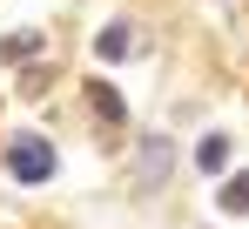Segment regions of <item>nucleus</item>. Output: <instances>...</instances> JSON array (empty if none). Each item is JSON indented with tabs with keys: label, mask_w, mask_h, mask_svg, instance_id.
Listing matches in <instances>:
<instances>
[{
	"label": "nucleus",
	"mask_w": 249,
	"mask_h": 229,
	"mask_svg": "<svg viewBox=\"0 0 249 229\" xmlns=\"http://www.w3.org/2000/svg\"><path fill=\"white\" fill-rule=\"evenodd\" d=\"M0 169H7V182H20V189H41V182H54V175H61V155H54V142H47V135L20 128V135H7V155H0Z\"/></svg>",
	"instance_id": "1"
},
{
	"label": "nucleus",
	"mask_w": 249,
	"mask_h": 229,
	"mask_svg": "<svg viewBox=\"0 0 249 229\" xmlns=\"http://www.w3.org/2000/svg\"><path fill=\"white\" fill-rule=\"evenodd\" d=\"M168 175H175V142L168 135H142V149H135V189H162Z\"/></svg>",
	"instance_id": "2"
},
{
	"label": "nucleus",
	"mask_w": 249,
	"mask_h": 229,
	"mask_svg": "<svg viewBox=\"0 0 249 229\" xmlns=\"http://www.w3.org/2000/svg\"><path fill=\"white\" fill-rule=\"evenodd\" d=\"M88 101H94V114H101L108 128H128V101H122L115 81H88Z\"/></svg>",
	"instance_id": "3"
},
{
	"label": "nucleus",
	"mask_w": 249,
	"mask_h": 229,
	"mask_svg": "<svg viewBox=\"0 0 249 229\" xmlns=\"http://www.w3.org/2000/svg\"><path fill=\"white\" fill-rule=\"evenodd\" d=\"M196 169H202V175H222V169H229V135H222V128H209L202 142H196Z\"/></svg>",
	"instance_id": "4"
},
{
	"label": "nucleus",
	"mask_w": 249,
	"mask_h": 229,
	"mask_svg": "<svg viewBox=\"0 0 249 229\" xmlns=\"http://www.w3.org/2000/svg\"><path fill=\"white\" fill-rule=\"evenodd\" d=\"M94 54H101V61H128V54H135V34H128V20H108V27L94 34Z\"/></svg>",
	"instance_id": "5"
},
{
	"label": "nucleus",
	"mask_w": 249,
	"mask_h": 229,
	"mask_svg": "<svg viewBox=\"0 0 249 229\" xmlns=\"http://www.w3.org/2000/svg\"><path fill=\"white\" fill-rule=\"evenodd\" d=\"M215 209H222V216H249V169H236V175L215 189Z\"/></svg>",
	"instance_id": "6"
},
{
	"label": "nucleus",
	"mask_w": 249,
	"mask_h": 229,
	"mask_svg": "<svg viewBox=\"0 0 249 229\" xmlns=\"http://www.w3.org/2000/svg\"><path fill=\"white\" fill-rule=\"evenodd\" d=\"M41 47H47L41 27H20V34H7V40H0V61H27V54H41Z\"/></svg>",
	"instance_id": "7"
}]
</instances>
